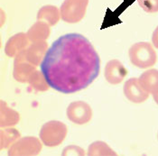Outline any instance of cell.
Wrapping results in <instances>:
<instances>
[{
    "instance_id": "11",
    "label": "cell",
    "mask_w": 158,
    "mask_h": 156,
    "mask_svg": "<svg viewBox=\"0 0 158 156\" xmlns=\"http://www.w3.org/2000/svg\"><path fill=\"white\" fill-rule=\"evenodd\" d=\"M48 51V44L45 41L31 43L29 46L24 51L25 59L34 66L41 65L46 52Z\"/></svg>"
},
{
    "instance_id": "1",
    "label": "cell",
    "mask_w": 158,
    "mask_h": 156,
    "mask_svg": "<svg viewBox=\"0 0 158 156\" xmlns=\"http://www.w3.org/2000/svg\"><path fill=\"white\" fill-rule=\"evenodd\" d=\"M40 68L52 88L73 94L88 88L97 79L100 58L85 36L67 34L51 45Z\"/></svg>"
},
{
    "instance_id": "8",
    "label": "cell",
    "mask_w": 158,
    "mask_h": 156,
    "mask_svg": "<svg viewBox=\"0 0 158 156\" xmlns=\"http://www.w3.org/2000/svg\"><path fill=\"white\" fill-rule=\"evenodd\" d=\"M123 91L126 97L133 103H143L149 96V93L140 84L139 80L131 78L126 81L123 88Z\"/></svg>"
},
{
    "instance_id": "22",
    "label": "cell",
    "mask_w": 158,
    "mask_h": 156,
    "mask_svg": "<svg viewBox=\"0 0 158 156\" xmlns=\"http://www.w3.org/2000/svg\"><path fill=\"white\" fill-rule=\"evenodd\" d=\"M153 97H154L155 102H156V103L158 105V92L155 93V94H153Z\"/></svg>"
},
{
    "instance_id": "7",
    "label": "cell",
    "mask_w": 158,
    "mask_h": 156,
    "mask_svg": "<svg viewBox=\"0 0 158 156\" xmlns=\"http://www.w3.org/2000/svg\"><path fill=\"white\" fill-rule=\"evenodd\" d=\"M35 68H36L35 66H34L33 64H31L26 60L23 51L17 56L15 57L13 77L16 81L20 83L28 82L30 76L35 72Z\"/></svg>"
},
{
    "instance_id": "10",
    "label": "cell",
    "mask_w": 158,
    "mask_h": 156,
    "mask_svg": "<svg viewBox=\"0 0 158 156\" xmlns=\"http://www.w3.org/2000/svg\"><path fill=\"white\" fill-rule=\"evenodd\" d=\"M31 43L29 38L24 33H18L11 36L6 43L5 53L10 58H15L22 52Z\"/></svg>"
},
{
    "instance_id": "19",
    "label": "cell",
    "mask_w": 158,
    "mask_h": 156,
    "mask_svg": "<svg viewBox=\"0 0 158 156\" xmlns=\"http://www.w3.org/2000/svg\"><path fill=\"white\" fill-rule=\"evenodd\" d=\"M139 6L147 13L158 12V0H137Z\"/></svg>"
},
{
    "instance_id": "23",
    "label": "cell",
    "mask_w": 158,
    "mask_h": 156,
    "mask_svg": "<svg viewBox=\"0 0 158 156\" xmlns=\"http://www.w3.org/2000/svg\"><path fill=\"white\" fill-rule=\"evenodd\" d=\"M157 137H158V133H157Z\"/></svg>"
},
{
    "instance_id": "13",
    "label": "cell",
    "mask_w": 158,
    "mask_h": 156,
    "mask_svg": "<svg viewBox=\"0 0 158 156\" xmlns=\"http://www.w3.org/2000/svg\"><path fill=\"white\" fill-rule=\"evenodd\" d=\"M51 34L50 25L46 22L38 20L27 31L26 35L31 43L46 41Z\"/></svg>"
},
{
    "instance_id": "5",
    "label": "cell",
    "mask_w": 158,
    "mask_h": 156,
    "mask_svg": "<svg viewBox=\"0 0 158 156\" xmlns=\"http://www.w3.org/2000/svg\"><path fill=\"white\" fill-rule=\"evenodd\" d=\"M43 142L35 136L20 137L8 149L9 156H35L43 149Z\"/></svg>"
},
{
    "instance_id": "14",
    "label": "cell",
    "mask_w": 158,
    "mask_h": 156,
    "mask_svg": "<svg viewBox=\"0 0 158 156\" xmlns=\"http://www.w3.org/2000/svg\"><path fill=\"white\" fill-rule=\"evenodd\" d=\"M138 80L140 84L149 94L158 92V70L151 69L143 72Z\"/></svg>"
},
{
    "instance_id": "9",
    "label": "cell",
    "mask_w": 158,
    "mask_h": 156,
    "mask_svg": "<svg viewBox=\"0 0 158 156\" xmlns=\"http://www.w3.org/2000/svg\"><path fill=\"white\" fill-rule=\"evenodd\" d=\"M104 75L110 84H120L127 75V70L118 60H111L105 66Z\"/></svg>"
},
{
    "instance_id": "16",
    "label": "cell",
    "mask_w": 158,
    "mask_h": 156,
    "mask_svg": "<svg viewBox=\"0 0 158 156\" xmlns=\"http://www.w3.org/2000/svg\"><path fill=\"white\" fill-rule=\"evenodd\" d=\"M21 137V133L15 128L6 127L0 131V149H9Z\"/></svg>"
},
{
    "instance_id": "17",
    "label": "cell",
    "mask_w": 158,
    "mask_h": 156,
    "mask_svg": "<svg viewBox=\"0 0 158 156\" xmlns=\"http://www.w3.org/2000/svg\"><path fill=\"white\" fill-rule=\"evenodd\" d=\"M89 156H114L117 155L110 146L102 141H96L89 144L88 148Z\"/></svg>"
},
{
    "instance_id": "4",
    "label": "cell",
    "mask_w": 158,
    "mask_h": 156,
    "mask_svg": "<svg viewBox=\"0 0 158 156\" xmlns=\"http://www.w3.org/2000/svg\"><path fill=\"white\" fill-rule=\"evenodd\" d=\"M89 0H64L61 6V19L68 24L81 22L87 12Z\"/></svg>"
},
{
    "instance_id": "12",
    "label": "cell",
    "mask_w": 158,
    "mask_h": 156,
    "mask_svg": "<svg viewBox=\"0 0 158 156\" xmlns=\"http://www.w3.org/2000/svg\"><path fill=\"white\" fill-rule=\"evenodd\" d=\"M20 121V115L17 111L13 109L4 101L0 103V126L11 127L17 125Z\"/></svg>"
},
{
    "instance_id": "2",
    "label": "cell",
    "mask_w": 158,
    "mask_h": 156,
    "mask_svg": "<svg viewBox=\"0 0 158 156\" xmlns=\"http://www.w3.org/2000/svg\"><path fill=\"white\" fill-rule=\"evenodd\" d=\"M131 63L137 68L147 69L156 65L157 54L151 43L141 42L134 43L128 51Z\"/></svg>"
},
{
    "instance_id": "18",
    "label": "cell",
    "mask_w": 158,
    "mask_h": 156,
    "mask_svg": "<svg viewBox=\"0 0 158 156\" xmlns=\"http://www.w3.org/2000/svg\"><path fill=\"white\" fill-rule=\"evenodd\" d=\"M28 84L32 87L33 89H35V91H38V92L47 91L51 88L45 77L44 76L43 72H39V71H35L30 76V78L28 80Z\"/></svg>"
},
{
    "instance_id": "21",
    "label": "cell",
    "mask_w": 158,
    "mask_h": 156,
    "mask_svg": "<svg viewBox=\"0 0 158 156\" xmlns=\"http://www.w3.org/2000/svg\"><path fill=\"white\" fill-rule=\"evenodd\" d=\"M152 42L153 44L156 48L158 49V26L156 28L154 34H153V37H152Z\"/></svg>"
},
{
    "instance_id": "3",
    "label": "cell",
    "mask_w": 158,
    "mask_h": 156,
    "mask_svg": "<svg viewBox=\"0 0 158 156\" xmlns=\"http://www.w3.org/2000/svg\"><path fill=\"white\" fill-rule=\"evenodd\" d=\"M68 133L67 125L61 121L52 120L45 123L40 130V139L48 147H56L63 143Z\"/></svg>"
},
{
    "instance_id": "15",
    "label": "cell",
    "mask_w": 158,
    "mask_h": 156,
    "mask_svg": "<svg viewBox=\"0 0 158 156\" xmlns=\"http://www.w3.org/2000/svg\"><path fill=\"white\" fill-rule=\"evenodd\" d=\"M60 17H61V11H59V9L56 6L51 5H47L41 7L37 14V19L40 21L46 22L50 26L57 24L60 20Z\"/></svg>"
},
{
    "instance_id": "6",
    "label": "cell",
    "mask_w": 158,
    "mask_h": 156,
    "mask_svg": "<svg viewBox=\"0 0 158 156\" xmlns=\"http://www.w3.org/2000/svg\"><path fill=\"white\" fill-rule=\"evenodd\" d=\"M68 119L75 125H85L91 120L93 111L90 106L84 101L72 102L66 110Z\"/></svg>"
},
{
    "instance_id": "20",
    "label": "cell",
    "mask_w": 158,
    "mask_h": 156,
    "mask_svg": "<svg viewBox=\"0 0 158 156\" xmlns=\"http://www.w3.org/2000/svg\"><path fill=\"white\" fill-rule=\"evenodd\" d=\"M72 152H73L72 154H74V155H84L85 154H84V150L81 149V147H78L76 145H71V146L66 147L63 150L62 155H69Z\"/></svg>"
}]
</instances>
